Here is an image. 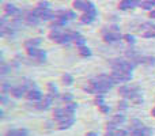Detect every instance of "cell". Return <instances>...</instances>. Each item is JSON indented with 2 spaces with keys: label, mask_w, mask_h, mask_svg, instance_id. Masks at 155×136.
Listing matches in <instances>:
<instances>
[{
  "label": "cell",
  "mask_w": 155,
  "mask_h": 136,
  "mask_svg": "<svg viewBox=\"0 0 155 136\" xmlns=\"http://www.w3.org/2000/svg\"><path fill=\"white\" fill-rule=\"evenodd\" d=\"M113 71H125V72H132L135 68V63L128 61V60H123V59H113L110 61Z\"/></svg>",
  "instance_id": "6da1fadb"
},
{
  "label": "cell",
  "mask_w": 155,
  "mask_h": 136,
  "mask_svg": "<svg viewBox=\"0 0 155 136\" xmlns=\"http://www.w3.org/2000/svg\"><path fill=\"white\" fill-rule=\"evenodd\" d=\"M112 79L114 80L116 83L120 82H129L132 79V72H125V71H113L110 74Z\"/></svg>",
  "instance_id": "7a4b0ae2"
},
{
  "label": "cell",
  "mask_w": 155,
  "mask_h": 136,
  "mask_svg": "<svg viewBox=\"0 0 155 136\" xmlns=\"http://www.w3.org/2000/svg\"><path fill=\"white\" fill-rule=\"evenodd\" d=\"M74 7H75L76 10L86 11V12H90V11L95 10V7H94V4L91 2H83V0H75V2H74Z\"/></svg>",
  "instance_id": "3957f363"
},
{
  "label": "cell",
  "mask_w": 155,
  "mask_h": 136,
  "mask_svg": "<svg viewBox=\"0 0 155 136\" xmlns=\"http://www.w3.org/2000/svg\"><path fill=\"white\" fill-rule=\"evenodd\" d=\"M27 55H29L30 57H34V59L40 60L41 63L45 61V57H46V53L44 51H41V49H37V48H30L27 49Z\"/></svg>",
  "instance_id": "277c9868"
},
{
  "label": "cell",
  "mask_w": 155,
  "mask_h": 136,
  "mask_svg": "<svg viewBox=\"0 0 155 136\" xmlns=\"http://www.w3.org/2000/svg\"><path fill=\"white\" fill-rule=\"evenodd\" d=\"M53 98H54L53 95L48 94V95L44 97L42 101H40V104L35 105V108H37V109H40V110H46V109H49V108H51V105L53 104Z\"/></svg>",
  "instance_id": "5b68a950"
},
{
  "label": "cell",
  "mask_w": 155,
  "mask_h": 136,
  "mask_svg": "<svg viewBox=\"0 0 155 136\" xmlns=\"http://www.w3.org/2000/svg\"><path fill=\"white\" fill-rule=\"evenodd\" d=\"M26 97L30 99V101H38V102H40L41 99H42V93H41L38 88L33 87V88H30V90L27 91Z\"/></svg>",
  "instance_id": "8992f818"
},
{
  "label": "cell",
  "mask_w": 155,
  "mask_h": 136,
  "mask_svg": "<svg viewBox=\"0 0 155 136\" xmlns=\"http://www.w3.org/2000/svg\"><path fill=\"white\" fill-rule=\"evenodd\" d=\"M140 3L142 2H139V0H121L118 7L121 10H129V8H135L137 5H140Z\"/></svg>",
  "instance_id": "52a82bcc"
},
{
  "label": "cell",
  "mask_w": 155,
  "mask_h": 136,
  "mask_svg": "<svg viewBox=\"0 0 155 136\" xmlns=\"http://www.w3.org/2000/svg\"><path fill=\"white\" fill-rule=\"evenodd\" d=\"M53 118L56 121H59V124L63 123L64 120H67L68 116H67V112H65V109H63V108H57V109H54Z\"/></svg>",
  "instance_id": "ba28073f"
},
{
  "label": "cell",
  "mask_w": 155,
  "mask_h": 136,
  "mask_svg": "<svg viewBox=\"0 0 155 136\" xmlns=\"http://www.w3.org/2000/svg\"><path fill=\"white\" fill-rule=\"evenodd\" d=\"M27 88L26 86H18V87H12V90H11V95L14 97V98H22L23 95H26L27 94Z\"/></svg>",
  "instance_id": "9c48e42d"
},
{
  "label": "cell",
  "mask_w": 155,
  "mask_h": 136,
  "mask_svg": "<svg viewBox=\"0 0 155 136\" xmlns=\"http://www.w3.org/2000/svg\"><path fill=\"white\" fill-rule=\"evenodd\" d=\"M104 40L109 44H114V42H117V41L121 40V35L118 34V33H112V32L104 33Z\"/></svg>",
  "instance_id": "30bf717a"
},
{
  "label": "cell",
  "mask_w": 155,
  "mask_h": 136,
  "mask_svg": "<svg viewBox=\"0 0 155 136\" xmlns=\"http://www.w3.org/2000/svg\"><path fill=\"white\" fill-rule=\"evenodd\" d=\"M95 15H97V11H90V12H84V15L80 18V22L82 23H91V22L95 19Z\"/></svg>",
  "instance_id": "8fae6325"
},
{
  "label": "cell",
  "mask_w": 155,
  "mask_h": 136,
  "mask_svg": "<svg viewBox=\"0 0 155 136\" xmlns=\"http://www.w3.org/2000/svg\"><path fill=\"white\" fill-rule=\"evenodd\" d=\"M26 22L29 25H37L38 22H40V16L35 14V11H30V12H27Z\"/></svg>",
  "instance_id": "7c38bea8"
},
{
  "label": "cell",
  "mask_w": 155,
  "mask_h": 136,
  "mask_svg": "<svg viewBox=\"0 0 155 136\" xmlns=\"http://www.w3.org/2000/svg\"><path fill=\"white\" fill-rule=\"evenodd\" d=\"M5 136H29V132L26 129H10Z\"/></svg>",
  "instance_id": "4fadbf2b"
},
{
  "label": "cell",
  "mask_w": 155,
  "mask_h": 136,
  "mask_svg": "<svg viewBox=\"0 0 155 136\" xmlns=\"http://www.w3.org/2000/svg\"><path fill=\"white\" fill-rule=\"evenodd\" d=\"M76 108H78V104H75V102H70V104L65 105L64 109H65V112H67L68 117H72L74 113H75V110H76Z\"/></svg>",
  "instance_id": "5bb4252c"
},
{
  "label": "cell",
  "mask_w": 155,
  "mask_h": 136,
  "mask_svg": "<svg viewBox=\"0 0 155 136\" xmlns=\"http://www.w3.org/2000/svg\"><path fill=\"white\" fill-rule=\"evenodd\" d=\"M41 44V38H33V40H29L25 42V48L26 49H30V48H35Z\"/></svg>",
  "instance_id": "9a60e30c"
},
{
  "label": "cell",
  "mask_w": 155,
  "mask_h": 136,
  "mask_svg": "<svg viewBox=\"0 0 155 136\" xmlns=\"http://www.w3.org/2000/svg\"><path fill=\"white\" fill-rule=\"evenodd\" d=\"M4 11H5V14H8V15H11V16L19 12L18 8H16L14 4H5L4 5Z\"/></svg>",
  "instance_id": "2e32d148"
},
{
  "label": "cell",
  "mask_w": 155,
  "mask_h": 136,
  "mask_svg": "<svg viewBox=\"0 0 155 136\" xmlns=\"http://www.w3.org/2000/svg\"><path fill=\"white\" fill-rule=\"evenodd\" d=\"M74 121H75L74 120V117H68L67 120H64L63 123L59 124V129H68L74 124Z\"/></svg>",
  "instance_id": "e0dca14e"
},
{
  "label": "cell",
  "mask_w": 155,
  "mask_h": 136,
  "mask_svg": "<svg viewBox=\"0 0 155 136\" xmlns=\"http://www.w3.org/2000/svg\"><path fill=\"white\" fill-rule=\"evenodd\" d=\"M112 123L113 124H116V125H120V124H123V123H125V116L124 114H116V116H113V118H112Z\"/></svg>",
  "instance_id": "ac0fdd59"
},
{
  "label": "cell",
  "mask_w": 155,
  "mask_h": 136,
  "mask_svg": "<svg viewBox=\"0 0 155 136\" xmlns=\"http://www.w3.org/2000/svg\"><path fill=\"white\" fill-rule=\"evenodd\" d=\"M79 55L82 57H90L91 56V51L90 48H87V46H79Z\"/></svg>",
  "instance_id": "d6986e66"
},
{
  "label": "cell",
  "mask_w": 155,
  "mask_h": 136,
  "mask_svg": "<svg viewBox=\"0 0 155 136\" xmlns=\"http://www.w3.org/2000/svg\"><path fill=\"white\" fill-rule=\"evenodd\" d=\"M61 80H63V85H65V86H71L74 83V78H72V75H70V74L63 75Z\"/></svg>",
  "instance_id": "ffe728a7"
},
{
  "label": "cell",
  "mask_w": 155,
  "mask_h": 136,
  "mask_svg": "<svg viewBox=\"0 0 155 136\" xmlns=\"http://www.w3.org/2000/svg\"><path fill=\"white\" fill-rule=\"evenodd\" d=\"M131 125H132V131H134V129H142V128H144V125H143L142 121L136 120V118L131 121Z\"/></svg>",
  "instance_id": "44dd1931"
},
{
  "label": "cell",
  "mask_w": 155,
  "mask_h": 136,
  "mask_svg": "<svg viewBox=\"0 0 155 136\" xmlns=\"http://www.w3.org/2000/svg\"><path fill=\"white\" fill-rule=\"evenodd\" d=\"M154 5H155V3L151 2V0H147V2H142V3H140V7L144 8V10H153Z\"/></svg>",
  "instance_id": "7402d4cb"
},
{
  "label": "cell",
  "mask_w": 155,
  "mask_h": 136,
  "mask_svg": "<svg viewBox=\"0 0 155 136\" xmlns=\"http://www.w3.org/2000/svg\"><path fill=\"white\" fill-rule=\"evenodd\" d=\"M11 69V67L8 64H5V63H2V67H0V74H2V76H4L5 74H8V71Z\"/></svg>",
  "instance_id": "603a6c76"
},
{
  "label": "cell",
  "mask_w": 155,
  "mask_h": 136,
  "mask_svg": "<svg viewBox=\"0 0 155 136\" xmlns=\"http://www.w3.org/2000/svg\"><path fill=\"white\" fill-rule=\"evenodd\" d=\"M48 91H49V94H51V95L54 97L57 94V87L53 85V83H48Z\"/></svg>",
  "instance_id": "cb8c5ba5"
},
{
  "label": "cell",
  "mask_w": 155,
  "mask_h": 136,
  "mask_svg": "<svg viewBox=\"0 0 155 136\" xmlns=\"http://www.w3.org/2000/svg\"><path fill=\"white\" fill-rule=\"evenodd\" d=\"M131 136H146L144 128H142V129H134V131L131 132Z\"/></svg>",
  "instance_id": "d4e9b609"
},
{
  "label": "cell",
  "mask_w": 155,
  "mask_h": 136,
  "mask_svg": "<svg viewBox=\"0 0 155 136\" xmlns=\"http://www.w3.org/2000/svg\"><path fill=\"white\" fill-rule=\"evenodd\" d=\"M113 136H128V132L125 129H117V131L113 134Z\"/></svg>",
  "instance_id": "484cf974"
},
{
  "label": "cell",
  "mask_w": 155,
  "mask_h": 136,
  "mask_svg": "<svg viewBox=\"0 0 155 136\" xmlns=\"http://www.w3.org/2000/svg\"><path fill=\"white\" fill-rule=\"evenodd\" d=\"M61 99L65 104H70V102H72V95H71V94H64V95L61 97Z\"/></svg>",
  "instance_id": "4316f807"
},
{
  "label": "cell",
  "mask_w": 155,
  "mask_h": 136,
  "mask_svg": "<svg viewBox=\"0 0 155 136\" xmlns=\"http://www.w3.org/2000/svg\"><path fill=\"white\" fill-rule=\"evenodd\" d=\"M124 38H125L127 42H129V44H135V37H134V35H131V34H125V35H124Z\"/></svg>",
  "instance_id": "83f0119b"
},
{
  "label": "cell",
  "mask_w": 155,
  "mask_h": 136,
  "mask_svg": "<svg viewBox=\"0 0 155 136\" xmlns=\"http://www.w3.org/2000/svg\"><path fill=\"white\" fill-rule=\"evenodd\" d=\"M95 104L98 105V106H101V105H104V95H102V94H99V95L95 98Z\"/></svg>",
  "instance_id": "f1b7e54d"
},
{
  "label": "cell",
  "mask_w": 155,
  "mask_h": 136,
  "mask_svg": "<svg viewBox=\"0 0 155 136\" xmlns=\"http://www.w3.org/2000/svg\"><path fill=\"white\" fill-rule=\"evenodd\" d=\"M127 108H128V104H127V101L118 102V110H125Z\"/></svg>",
  "instance_id": "f546056e"
},
{
  "label": "cell",
  "mask_w": 155,
  "mask_h": 136,
  "mask_svg": "<svg viewBox=\"0 0 155 136\" xmlns=\"http://www.w3.org/2000/svg\"><path fill=\"white\" fill-rule=\"evenodd\" d=\"M75 42H76V45H79V46H84L86 40L83 37H79V38H76V40H75Z\"/></svg>",
  "instance_id": "4dcf8cb0"
},
{
  "label": "cell",
  "mask_w": 155,
  "mask_h": 136,
  "mask_svg": "<svg viewBox=\"0 0 155 136\" xmlns=\"http://www.w3.org/2000/svg\"><path fill=\"white\" fill-rule=\"evenodd\" d=\"M38 7L44 8V10H49V3L48 2H40L38 3Z\"/></svg>",
  "instance_id": "1f68e13d"
},
{
  "label": "cell",
  "mask_w": 155,
  "mask_h": 136,
  "mask_svg": "<svg viewBox=\"0 0 155 136\" xmlns=\"http://www.w3.org/2000/svg\"><path fill=\"white\" fill-rule=\"evenodd\" d=\"M99 110H101L102 113H109L110 112V108L109 106H106V105H101V106H99Z\"/></svg>",
  "instance_id": "d6a6232c"
},
{
  "label": "cell",
  "mask_w": 155,
  "mask_h": 136,
  "mask_svg": "<svg viewBox=\"0 0 155 136\" xmlns=\"http://www.w3.org/2000/svg\"><path fill=\"white\" fill-rule=\"evenodd\" d=\"M86 136H98V135H97L95 132H88V134L86 135Z\"/></svg>",
  "instance_id": "836d02e7"
},
{
  "label": "cell",
  "mask_w": 155,
  "mask_h": 136,
  "mask_svg": "<svg viewBox=\"0 0 155 136\" xmlns=\"http://www.w3.org/2000/svg\"><path fill=\"white\" fill-rule=\"evenodd\" d=\"M151 18H155V11H151Z\"/></svg>",
  "instance_id": "e575fe53"
},
{
  "label": "cell",
  "mask_w": 155,
  "mask_h": 136,
  "mask_svg": "<svg viewBox=\"0 0 155 136\" xmlns=\"http://www.w3.org/2000/svg\"><path fill=\"white\" fill-rule=\"evenodd\" d=\"M153 116H154V117H155V108H154V109H153Z\"/></svg>",
  "instance_id": "d590c367"
},
{
  "label": "cell",
  "mask_w": 155,
  "mask_h": 136,
  "mask_svg": "<svg viewBox=\"0 0 155 136\" xmlns=\"http://www.w3.org/2000/svg\"><path fill=\"white\" fill-rule=\"evenodd\" d=\"M151 2H154V3H155V0H151Z\"/></svg>",
  "instance_id": "8d00e7d4"
}]
</instances>
